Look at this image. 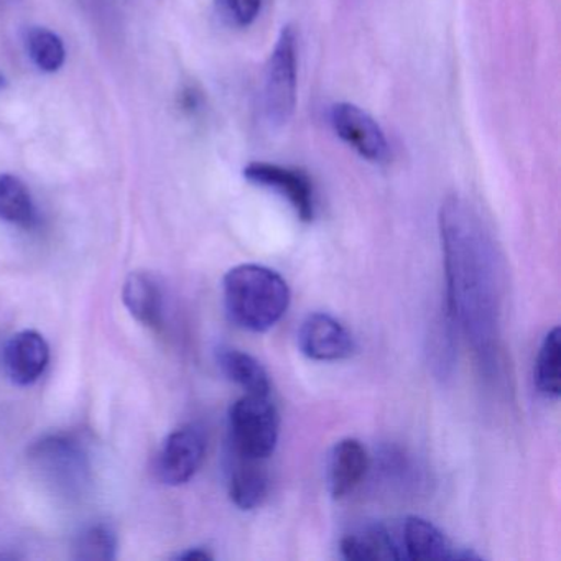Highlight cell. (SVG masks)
<instances>
[{
  "label": "cell",
  "instance_id": "5",
  "mask_svg": "<svg viewBox=\"0 0 561 561\" xmlns=\"http://www.w3.org/2000/svg\"><path fill=\"white\" fill-rule=\"evenodd\" d=\"M252 185L271 190L287 199L300 221L311 222L317 216V193L310 176L295 167L271 162H252L242 172Z\"/></svg>",
  "mask_w": 561,
  "mask_h": 561
},
{
  "label": "cell",
  "instance_id": "13",
  "mask_svg": "<svg viewBox=\"0 0 561 561\" xmlns=\"http://www.w3.org/2000/svg\"><path fill=\"white\" fill-rule=\"evenodd\" d=\"M268 494V478L261 461L234 455L229 471V497L241 511H254Z\"/></svg>",
  "mask_w": 561,
  "mask_h": 561
},
{
  "label": "cell",
  "instance_id": "14",
  "mask_svg": "<svg viewBox=\"0 0 561 561\" xmlns=\"http://www.w3.org/2000/svg\"><path fill=\"white\" fill-rule=\"evenodd\" d=\"M341 554L346 560H400L402 548L382 525H369L347 534L341 540Z\"/></svg>",
  "mask_w": 561,
  "mask_h": 561
},
{
  "label": "cell",
  "instance_id": "16",
  "mask_svg": "<svg viewBox=\"0 0 561 561\" xmlns=\"http://www.w3.org/2000/svg\"><path fill=\"white\" fill-rule=\"evenodd\" d=\"M0 219L11 225L32 228L37 221L34 199L18 176L0 175Z\"/></svg>",
  "mask_w": 561,
  "mask_h": 561
},
{
  "label": "cell",
  "instance_id": "19",
  "mask_svg": "<svg viewBox=\"0 0 561 561\" xmlns=\"http://www.w3.org/2000/svg\"><path fill=\"white\" fill-rule=\"evenodd\" d=\"M75 550H77L78 560H114L117 550L116 534L106 525H94L80 535Z\"/></svg>",
  "mask_w": 561,
  "mask_h": 561
},
{
  "label": "cell",
  "instance_id": "20",
  "mask_svg": "<svg viewBox=\"0 0 561 561\" xmlns=\"http://www.w3.org/2000/svg\"><path fill=\"white\" fill-rule=\"evenodd\" d=\"M216 14L232 28H248L261 14L262 0H215Z\"/></svg>",
  "mask_w": 561,
  "mask_h": 561
},
{
  "label": "cell",
  "instance_id": "2",
  "mask_svg": "<svg viewBox=\"0 0 561 561\" xmlns=\"http://www.w3.org/2000/svg\"><path fill=\"white\" fill-rule=\"evenodd\" d=\"M226 311L232 323L265 333L287 313L290 288L278 272L257 264L231 268L222 280Z\"/></svg>",
  "mask_w": 561,
  "mask_h": 561
},
{
  "label": "cell",
  "instance_id": "3",
  "mask_svg": "<svg viewBox=\"0 0 561 561\" xmlns=\"http://www.w3.org/2000/svg\"><path fill=\"white\" fill-rule=\"evenodd\" d=\"M298 50L294 27L282 28L265 65L262 106L271 127L280 129L290 123L297 107Z\"/></svg>",
  "mask_w": 561,
  "mask_h": 561
},
{
  "label": "cell",
  "instance_id": "12",
  "mask_svg": "<svg viewBox=\"0 0 561 561\" xmlns=\"http://www.w3.org/2000/svg\"><path fill=\"white\" fill-rule=\"evenodd\" d=\"M123 300L140 323L160 328L163 323V291L149 272H133L124 284Z\"/></svg>",
  "mask_w": 561,
  "mask_h": 561
},
{
  "label": "cell",
  "instance_id": "17",
  "mask_svg": "<svg viewBox=\"0 0 561 561\" xmlns=\"http://www.w3.org/2000/svg\"><path fill=\"white\" fill-rule=\"evenodd\" d=\"M561 343L560 328L554 327L543 337L537 360H535L534 379L538 392L547 399L557 400L561 392Z\"/></svg>",
  "mask_w": 561,
  "mask_h": 561
},
{
  "label": "cell",
  "instance_id": "18",
  "mask_svg": "<svg viewBox=\"0 0 561 561\" xmlns=\"http://www.w3.org/2000/svg\"><path fill=\"white\" fill-rule=\"evenodd\" d=\"M27 50L34 64L45 73H55L65 65L64 42L47 28H32L27 34Z\"/></svg>",
  "mask_w": 561,
  "mask_h": 561
},
{
  "label": "cell",
  "instance_id": "21",
  "mask_svg": "<svg viewBox=\"0 0 561 561\" xmlns=\"http://www.w3.org/2000/svg\"><path fill=\"white\" fill-rule=\"evenodd\" d=\"M179 560H188V561H205L213 560V554L209 553L206 548H190V550L183 551L182 554H179Z\"/></svg>",
  "mask_w": 561,
  "mask_h": 561
},
{
  "label": "cell",
  "instance_id": "7",
  "mask_svg": "<svg viewBox=\"0 0 561 561\" xmlns=\"http://www.w3.org/2000/svg\"><path fill=\"white\" fill-rule=\"evenodd\" d=\"M206 453L205 433L198 426H183L167 436L157 458V474L167 485H182L195 478Z\"/></svg>",
  "mask_w": 561,
  "mask_h": 561
},
{
  "label": "cell",
  "instance_id": "15",
  "mask_svg": "<svg viewBox=\"0 0 561 561\" xmlns=\"http://www.w3.org/2000/svg\"><path fill=\"white\" fill-rule=\"evenodd\" d=\"M218 364L222 374L248 393L268 396L271 393V379L267 370L251 354L234 347H221L218 351Z\"/></svg>",
  "mask_w": 561,
  "mask_h": 561
},
{
  "label": "cell",
  "instance_id": "1",
  "mask_svg": "<svg viewBox=\"0 0 561 561\" xmlns=\"http://www.w3.org/2000/svg\"><path fill=\"white\" fill-rule=\"evenodd\" d=\"M446 274V313L471 344L479 366L501 359L502 267L494 239L461 196H448L438 216Z\"/></svg>",
  "mask_w": 561,
  "mask_h": 561
},
{
  "label": "cell",
  "instance_id": "9",
  "mask_svg": "<svg viewBox=\"0 0 561 561\" xmlns=\"http://www.w3.org/2000/svg\"><path fill=\"white\" fill-rule=\"evenodd\" d=\"M50 363V347L41 333L22 331L11 337L2 353V366L12 382L32 386L37 382Z\"/></svg>",
  "mask_w": 561,
  "mask_h": 561
},
{
  "label": "cell",
  "instance_id": "4",
  "mask_svg": "<svg viewBox=\"0 0 561 561\" xmlns=\"http://www.w3.org/2000/svg\"><path fill=\"white\" fill-rule=\"evenodd\" d=\"M232 455L264 461L277 448L280 419L268 396L239 399L229 412Z\"/></svg>",
  "mask_w": 561,
  "mask_h": 561
},
{
  "label": "cell",
  "instance_id": "10",
  "mask_svg": "<svg viewBox=\"0 0 561 561\" xmlns=\"http://www.w3.org/2000/svg\"><path fill=\"white\" fill-rule=\"evenodd\" d=\"M402 553L409 560H468L478 558L468 551H456L442 530L422 517H409L402 527Z\"/></svg>",
  "mask_w": 561,
  "mask_h": 561
},
{
  "label": "cell",
  "instance_id": "8",
  "mask_svg": "<svg viewBox=\"0 0 561 561\" xmlns=\"http://www.w3.org/2000/svg\"><path fill=\"white\" fill-rule=\"evenodd\" d=\"M298 346L310 359L331 363L353 356L356 341L336 318L327 313H313L301 323Z\"/></svg>",
  "mask_w": 561,
  "mask_h": 561
},
{
  "label": "cell",
  "instance_id": "6",
  "mask_svg": "<svg viewBox=\"0 0 561 561\" xmlns=\"http://www.w3.org/2000/svg\"><path fill=\"white\" fill-rule=\"evenodd\" d=\"M330 123L336 136L367 162L386 163L389 140L376 119L356 104L337 103L331 107Z\"/></svg>",
  "mask_w": 561,
  "mask_h": 561
},
{
  "label": "cell",
  "instance_id": "11",
  "mask_svg": "<svg viewBox=\"0 0 561 561\" xmlns=\"http://www.w3.org/2000/svg\"><path fill=\"white\" fill-rule=\"evenodd\" d=\"M369 469V456L366 448L359 439H341L334 446L333 455L330 459V481L331 495L334 499L346 497L363 481Z\"/></svg>",
  "mask_w": 561,
  "mask_h": 561
}]
</instances>
